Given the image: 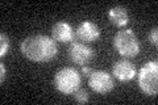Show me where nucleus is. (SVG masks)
Wrapping results in <instances>:
<instances>
[{"instance_id": "f257e3e1", "label": "nucleus", "mask_w": 158, "mask_h": 105, "mask_svg": "<svg viewBox=\"0 0 158 105\" xmlns=\"http://www.w3.org/2000/svg\"><path fill=\"white\" fill-rule=\"evenodd\" d=\"M20 50L27 59L37 63L50 62L58 53L56 41L44 34L31 36L23 39V42L20 43Z\"/></svg>"}, {"instance_id": "f03ea898", "label": "nucleus", "mask_w": 158, "mask_h": 105, "mask_svg": "<svg viewBox=\"0 0 158 105\" xmlns=\"http://www.w3.org/2000/svg\"><path fill=\"white\" fill-rule=\"evenodd\" d=\"M54 87L62 95H74L82 84L79 71L74 67H63L54 75Z\"/></svg>"}, {"instance_id": "7ed1b4c3", "label": "nucleus", "mask_w": 158, "mask_h": 105, "mask_svg": "<svg viewBox=\"0 0 158 105\" xmlns=\"http://www.w3.org/2000/svg\"><path fill=\"white\" fill-rule=\"evenodd\" d=\"M138 87L146 96H157L158 93V62L148 61L138 71Z\"/></svg>"}, {"instance_id": "20e7f679", "label": "nucleus", "mask_w": 158, "mask_h": 105, "mask_svg": "<svg viewBox=\"0 0 158 105\" xmlns=\"http://www.w3.org/2000/svg\"><path fill=\"white\" fill-rule=\"evenodd\" d=\"M113 47L124 58H135L140 53V42L132 29L117 32L113 38Z\"/></svg>"}, {"instance_id": "39448f33", "label": "nucleus", "mask_w": 158, "mask_h": 105, "mask_svg": "<svg viewBox=\"0 0 158 105\" xmlns=\"http://www.w3.org/2000/svg\"><path fill=\"white\" fill-rule=\"evenodd\" d=\"M88 86L94 92L106 95L115 88V80L110 72L104 70H95L88 76Z\"/></svg>"}, {"instance_id": "423d86ee", "label": "nucleus", "mask_w": 158, "mask_h": 105, "mask_svg": "<svg viewBox=\"0 0 158 105\" xmlns=\"http://www.w3.org/2000/svg\"><path fill=\"white\" fill-rule=\"evenodd\" d=\"M94 57H95V51L94 49L90 47L88 45L79 42V41H73L69 47V58L71 59L74 63L79 64V66H86L88 62H91Z\"/></svg>"}, {"instance_id": "0eeeda50", "label": "nucleus", "mask_w": 158, "mask_h": 105, "mask_svg": "<svg viewBox=\"0 0 158 105\" xmlns=\"http://www.w3.org/2000/svg\"><path fill=\"white\" fill-rule=\"evenodd\" d=\"M112 75L120 82H131L137 75V70L135 64L128 59H120L113 63Z\"/></svg>"}, {"instance_id": "6e6552de", "label": "nucleus", "mask_w": 158, "mask_h": 105, "mask_svg": "<svg viewBox=\"0 0 158 105\" xmlns=\"http://www.w3.org/2000/svg\"><path fill=\"white\" fill-rule=\"evenodd\" d=\"M100 37V29L92 21H82L75 30V38L82 42H94Z\"/></svg>"}, {"instance_id": "1a4fd4ad", "label": "nucleus", "mask_w": 158, "mask_h": 105, "mask_svg": "<svg viewBox=\"0 0 158 105\" xmlns=\"http://www.w3.org/2000/svg\"><path fill=\"white\" fill-rule=\"evenodd\" d=\"M52 36L56 42L69 43L75 41V32L67 21H58L53 25L52 28Z\"/></svg>"}, {"instance_id": "9d476101", "label": "nucleus", "mask_w": 158, "mask_h": 105, "mask_svg": "<svg viewBox=\"0 0 158 105\" xmlns=\"http://www.w3.org/2000/svg\"><path fill=\"white\" fill-rule=\"evenodd\" d=\"M108 18H110V21L113 25H116L118 28H123L129 22V13H128L127 8L117 6L108 11Z\"/></svg>"}, {"instance_id": "9b49d317", "label": "nucleus", "mask_w": 158, "mask_h": 105, "mask_svg": "<svg viewBox=\"0 0 158 105\" xmlns=\"http://www.w3.org/2000/svg\"><path fill=\"white\" fill-rule=\"evenodd\" d=\"M9 51V37L4 32L0 33V57H6Z\"/></svg>"}, {"instance_id": "f8f14e48", "label": "nucleus", "mask_w": 158, "mask_h": 105, "mask_svg": "<svg viewBox=\"0 0 158 105\" xmlns=\"http://www.w3.org/2000/svg\"><path fill=\"white\" fill-rule=\"evenodd\" d=\"M74 99H75V101L79 104H86V103H88V93L86 89L79 88L78 91L74 93Z\"/></svg>"}, {"instance_id": "ddd939ff", "label": "nucleus", "mask_w": 158, "mask_h": 105, "mask_svg": "<svg viewBox=\"0 0 158 105\" xmlns=\"http://www.w3.org/2000/svg\"><path fill=\"white\" fill-rule=\"evenodd\" d=\"M149 42L152 45H154V46L157 47L158 46V29L154 28V29H152L150 33H149Z\"/></svg>"}, {"instance_id": "4468645a", "label": "nucleus", "mask_w": 158, "mask_h": 105, "mask_svg": "<svg viewBox=\"0 0 158 105\" xmlns=\"http://www.w3.org/2000/svg\"><path fill=\"white\" fill-rule=\"evenodd\" d=\"M0 70H2V74H0V83H4V80H6V78H7V68L4 66V63L0 64Z\"/></svg>"}, {"instance_id": "2eb2a0df", "label": "nucleus", "mask_w": 158, "mask_h": 105, "mask_svg": "<svg viewBox=\"0 0 158 105\" xmlns=\"http://www.w3.org/2000/svg\"><path fill=\"white\" fill-rule=\"evenodd\" d=\"M91 72H92V70H91L90 67H87V66H83V67H82V74L85 75V76H87V78H88V76H90V74H91Z\"/></svg>"}]
</instances>
